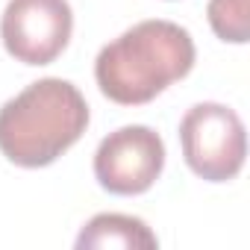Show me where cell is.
Returning <instances> with one entry per match:
<instances>
[{"label": "cell", "instance_id": "obj_1", "mask_svg": "<svg viewBox=\"0 0 250 250\" xmlns=\"http://www.w3.org/2000/svg\"><path fill=\"white\" fill-rule=\"evenodd\" d=\"M194 68V42L174 21H142L94 59L100 91L121 106H142Z\"/></svg>", "mask_w": 250, "mask_h": 250}, {"label": "cell", "instance_id": "obj_2", "mask_svg": "<svg viewBox=\"0 0 250 250\" xmlns=\"http://www.w3.org/2000/svg\"><path fill=\"white\" fill-rule=\"evenodd\" d=\"M88 127V103L59 77L30 83L0 106V153L21 168L56 162Z\"/></svg>", "mask_w": 250, "mask_h": 250}, {"label": "cell", "instance_id": "obj_3", "mask_svg": "<svg viewBox=\"0 0 250 250\" xmlns=\"http://www.w3.org/2000/svg\"><path fill=\"white\" fill-rule=\"evenodd\" d=\"M180 145L188 168L209 180H232L247 156V133L241 118L224 103H197L180 124Z\"/></svg>", "mask_w": 250, "mask_h": 250}, {"label": "cell", "instance_id": "obj_4", "mask_svg": "<svg viewBox=\"0 0 250 250\" xmlns=\"http://www.w3.org/2000/svg\"><path fill=\"white\" fill-rule=\"evenodd\" d=\"M165 168V145L159 133L130 124L109 133L94 150V177L112 194H145Z\"/></svg>", "mask_w": 250, "mask_h": 250}, {"label": "cell", "instance_id": "obj_5", "mask_svg": "<svg viewBox=\"0 0 250 250\" xmlns=\"http://www.w3.org/2000/svg\"><path fill=\"white\" fill-rule=\"evenodd\" d=\"M74 15L68 0H9L0 36L9 50L24 65H47L53 62L71 39Z\"/></svg>", "mask_w": 250, "mask_h": 250}, {"label": "cell", "instance_id": "obj_6", "mask_svg": "<svg viewBox=\"0 0 250 250\" xmlns=\"http://www.w3.org/2000/svg\"><path fill=\"white\" fill-rule=\"evenodd\" d=\"M159 244V238L150 232V227L142 218L133 215H118V212H103L94 215L83 232L77 235V247L80 250H153Z\"/></svg>", "mask_w": 250, "mask_h": 250}, {"label": "cell", "instance_id": "obj_7", "mask_svg": "<svg viewBox=\"0 0 250 250\" xmlns=\"http://www.w3.org/2000/svg\"><path fill=\"white\" fill-rule=\"evenodd\" d=\"M209 24L218 39L244 44L250 36V15H247V0H209Z\"/></svg>", "mask_w": 250, "mask_h": 250}]
</instances>
